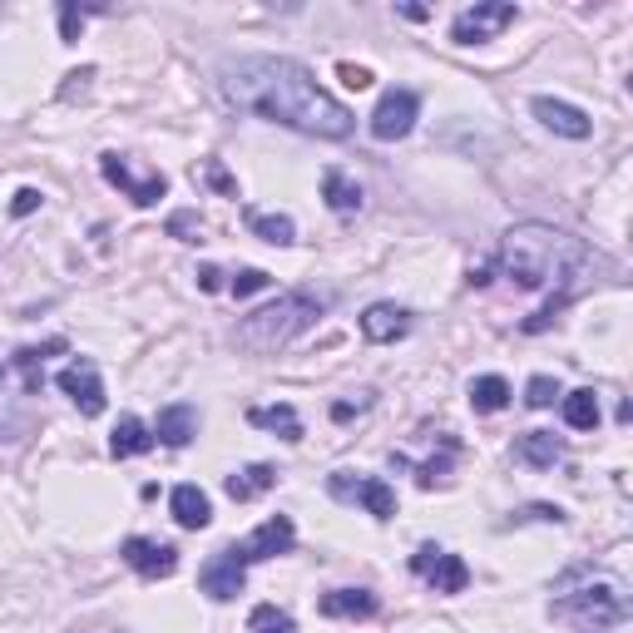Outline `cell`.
Wrapping results in <instances>:
<instances>
[{"instance_id": "cell-1", "label": "cell", "mask_w": 633, "mask_h": 633, "mask_svg": "<svg viewBox=\"0 0 633 633\" xmlns=\"http://www.w3.org/2000/svg\"><path fill=\"white\" fill-rule=\"evenodd\" d=\"M218 89H223V100L238 104V110L257 114V119H273V124H288V129L312 134V139H352L356 129V114L342 100H332L312 79V69L297 65V60H282V55L228 60L218 69Z\"/></svg>"}, {"instance_id": "cell-2", "label": "cell", "mask_w": 633, "mask_h": 633, "mask_svg": "<svg viewBox=\"0 0 633 633\" xmlns=\"http://www.w3.org/2000/svg\"><path fill=\"white\" fill-rule=\"evenodd\" d=\"M599 263L594 248L584 238L565 233V228H549V223H520L501 238V253L495 267L515 288H549L559 302L574 297V288L584 282V273Z\"/></svg>"}, {"instance_id": "cell-3", "label": "cell", "mask_w": 633, "mask_h": 633, "mask_svg": "<svg viewBox=\"0 0 633 633\" xmlns=\"http://www.w3.org/2000/svg\"><path fill=\"white\" fill-rule=\"evenodd\" d=\"M559 623L579 633H613L629 619V594L613 574H590V569H574V574L559 579V599L549 604Z\"/></svg>"}, {"instance_id": "cell-4", "label": "cell", "mask_w": 633, "mask_h": 633, "mask_svg": "<svg viewBox=\"0 0 633 633\" xmlns=\"http://www.w3.org/2000/svg\"><path fill=\"white\" fill-rule=\"evenodd\" d=\"M327 292H312V288H297V292H282L278 302H267V307L248 312L243 322H238L233 342L243 346V352H278V346L297 342L307 327H317V317L327 312Z\"/></svg>"}, {"instance_id": "cell-5", "label": "cell", "mask_w": 633, "mask_h": 633, "mask_svg": "<svg viewBox=\"0 0 633 633\" xmlns=\"http://www.w3.org/2000/svg\"><path fill=\"white\" fill-rule=\"evenodd\" d=\"M327 490L346 505H362V510L377 515V520H391V515H396V490L377 476H346V470H337V476L327 480Z\"/></svg>"}, {"instance_id": "cell-6", "label": "cell", "mask_w": 633, "mask_h": 633, "mask_svg": "<svg viewBox=\"0 0 633 633\" xmlns=\"http://www.w3.org/2000/svg\"><path fill=\"white\" fill-rule=\"evenodd\" d=\"M100 174L110 178L114 189L129 193V203H139V208H149V203H159L168 193V178L159 174V168H149V174H139V168L129 164L124 154H100Z\"/></svg>"}, {"instance_id": "cell-7", "label": "cell", "mask_w": 633, "mask_h": 633, "mask_svg": "<svg viewBox=\"0 0 633 633\" xmlns=\"http://www.w3.org/2000/svg\"><path fill=\"white\" fill-rule=\"evenodd\" d=\"M416 114H421L416 89H387L377 100V110H371V134L381 144H396V139H406L416 129Z\"/></svg>"}, {"instance_id": "cell-8", "label": "cell", "mask_w": 633, "mask_h": 633, "mask_svg": "<svg viewBox=\"0 0 633 633\" xmlns=\"http://www.w3.org/2000/svg\"><path fill=\"white\" fill-rule=\"evenodd\" d=\"M515 5L510 0H480V5H470V11L456 15V25H451V40L456 45H480L490 40V35H501L505 25H515Z\"/></svg>"}, {"instance_id": "cell-9", "label": "cell", "mask_w": 633, "mask_h": 633, "mask_svg": "<svg viewBox=\"0 0 633 633\" xmlns=\"http://www.w3.org/2000/svg\"><path fill=\"white\" fill-rule=\"evenodd\" d=\"M292 545H297V524H292L288 515H273V520H263L253 534H248L243 545H228V549L238 555V565H257V559L288 555Z\"/></svg>"}, {"instance_id": "cell-10", "label": "cell", "mask_w": 633, "mask_h": 633, "mask_svg": "<svg viewBox=\"0 0 633 633\" xmlns=\"http://www.w3.org/2000/svg\"><path fill=\"white\" fill-rule=\"evenodd\" d=\"M55 381H60V391H65V396L79 406V416H100L104 406H110V401H104V381H100V371H94V362H89V356L69 362Z\"/></svg>"}, {"instance_id": "cell-11", "label": "cell", "mask_w": 633, "mask_h": 633, "mask_svg": "<svg viewBox=\"0 0 633 633\" xmlns=\"http://www.w3.org/2000/svg\"><path fill=\"white\" fill-rule=\"evenodd\" d=\"M119 555H124V565H129L139 579H168L178 569V549L164 545V540H144V534L124 540Z\"/></svg>"}, {"instance_id": "cell-12", "label": "cell", "mask_w": 633, "mask_h": 633, "mask_svg": "<svg viewBox=\"0 0 633 633\" xmlns=\"http://www.w3.org/2000/svg\"><path fill=\"white\" fill-rule=\"evenodd\" d=\"M243 579H248V565H238L233 549H218V555L199 569L203 594H208V599H218V604L238 599V594H243Z\"/></svg>"}, {"instance_id": "cell-13", "label": "cell", "mask_w": 633, "mask_h": 633, "mask_svg": "<svg viewBox=\"0 0 633 633\" xmlns=\"http://www.w3.org/2000/svg\"><path fill=\"white\" fill-rule=\"evenodd\" d=\"M530 110H534V119L545 124V129L565 134V139H590V134H594L590 114L574 110V104H565V100H549V94H540V100H534Z\"/></svg>"}, {"instance_id": "cell-14", "label": "cell", "mask_w": 633, "mask_h": 633, "mask_svg": "<svg viewBox=\"0 0 633 633\" xmlns=\"http://www.w3.org/2000/svg\"><path fill=\"white\" fill-rule=\"evenodd\" d=\"M406 332H412V312L396 307V302H371V307L362 312V337H367V342L387 346Z\"/></svg>"}, {"instance_id": "cell-15", "label": "cell", "mask_w": 633, "mask_h": 633, "mask_svg": "<svg viewBox=\"0 0 633 633\" xmlns=\"http://www.w3.org/2000/svg\"><path fill=\"white\" fill-rule=\"evenodd\" d=\"M199 435V412H193L189 401H174V406H164L154 421V441H164L168 451H183V445Z\"/></svg>"}, {"instance_id": "cell-16", "label": "cell", "mask_w": 633, "mask_h": 633, "mask_svg": "<svg viewBox=\"0 0 633 633\" xmlns=\"http://www.w3.org/2000/svg\"><path fill=\"white\" fill-rule=\"evenodd\" d=\"M168 510H174L178 530H208L213 524V501H208V490H199V485H178L168 495Z\"/></svg>"}, {"instance_id": "cell-17", "label": "cell", "mask_w": 633, "mask_h": 633, "mask_svg": "<svg viewBox=\"0 0 633 633\" xmlns=\"http://www.w3.org/2000/svg\"><path fill=\"white\" fill-rule=\"evenodd\" d=\"M322 619H371V613L381 609V599L371 590H332L322 594Z\"/></svg>"}, {"instance_id": "cell-18", "label": "cell", "mask_w": 633, "mask_h": 633, "mask_svg": "<svg viewBox=\"0 0 633 633\" xmlns=\"http://www.w3.org/2000/svg\"><path fill=\"white\" fill-rule=\"evenodd\" d=\"M110 451L119 460L154 451V426H144L139 416H119V426H114V435H110Z\"/></svg>"}, {"instance_id": "cell-19", "label": "cell", "mask_w": 633, "mask_h": 633, "mask_svg": "<svg viewBox=\"0 0 633 633\" xmlns=\"http://www.w3.org/2000/svg\"><path fill=\"white\" fill-rule=\"evenodd\" d=\"M515 456H520L524 466H534V470H549L559 456H565V441H559L555 431H530V435L515 441Z\"/></svg>"}, {"instance_id": "cell-20", "label": "cell", "mask_w": 633, "mask_h": 633, "mask_svg": "<svg viewBox=\"0 0 633 633\" xmlns=\"http://www.w3.org/2000/svg\"><path fill=\"white\" fill-rule=\"evenodd\" d=\"M426 584H431L435 594H460L470 584V569H466V559L460 555H435L431 559V569H426Z\"/></svg>"}, {"instance_id": "cell-21", "label": "cell", "mask_w": 633, "mask_h": 633, "mask_svg": "<svg viewBox=\"0 0 633 633\" xmlns=\"http://www.w3.org/2000/svg\"><path fill=\"white\" fill-rule=\"evenodd\" d=\"M65 337H50V342H45V346H21V352H15V367H21V381H25V391H30V396H35V391H40L45 387V356H55V352H65Z\"/></svg>"}, {"instance_id": "cell-22", "label": "cell", "mask_w": 633, "mask_h": 633, "mask_svg": "<svg viewBox=\"0 0 633 633\" xmlns=\"http://www.w3.org/2000/svg\"><path fill=\"white\" fill-rule=\"evenodd\" d=\"M278 485V470L273 466H263V460H257V466H248V470H238V476H228L223 480V490H228V495H233L238 505L243 501H257V495H263V490H273Z\"/></svg>"}, {"instance_id": "cell-23", "label": "cell", "mask_w": 633, "mask_h": 633, "mask_svg": "<svg viewBox=\"0 0 633 633\" xmlns=\"http://www.w3.org/2000/svg\"><path fill=\"white\" fill-rule=\"evenodd\" d=\"M248 421L263 426V431H278L282 441H292V445L302 441V421H297V412H292L288 401H278V406H253V412H248Z\"/></svg>"}, {"instance_id": "cell-24", "label": "cell", "mask_w": 633, "mask_h": 633, "mask_svg": "<svg viewBox=\"0 0 633 633\" xmlns=\"http://www.w3.org/2000/svg\"><path fill=\"white\" fill-rule=\"evenodd\" d=\"M322 199L332 213H356L362 208V183L356 178H346L342 168H327L322 174Z\"/></svg>"}, {"instance_id": "cell-25", "label": "cell", "mask_w": 633, "mask_h": 633, "mask_svg": "<svg viewBox=\"0 0 633 633\" xmlns=\"http://www.w3.org/2000/svg\"><path fill=\"white\" fill-rule=\"evenodd\" d=\"M248 228H253L263 243H273V248L297 243V223H292L288 213H257V208H248Z\"/></svg>"}, {"instance_id": "cell-26", "label": "cell", "mask_w": 633, "mask_h": 633, "mask_svg": "<svg viewBox=\"0 0 633 633\" xmlns=\"http://www.w3.org/2000/svg\"><path fill=\"white\" fill-rule=\"evenodd\" d=\"M470 406H476L480 416H495L510 406V381L505 377H476L470 381Z\"/></svg>"}, {"instance_id": "cell-27", "label": "cell", "mask_w": 633, "mask_h": 633, "mask_svg": "<svg viewBox=\"0 0 633 633\" xmlns=\"http://www.w3.org/2000/svg\"><path fill=\"white\" fill-rule=\"evenodd\" d=\"M565 426L569 431H594L599 426V396L590 387H579L565 396Z\"/></svg>"}, {"instance_id": "cell-28", "label": "cell", "mask_w": 633, "mask_h": 633, "mask_svg": "<svg viewBox=\"0 0 633 633\" xmlns=\"http://www.w3.org/2000/svg\"><path fill=\"white\" fill-rule=\"evenodd\" d=\"M248 633H297V623H292V613L278 609V604H257V609L248 613Z\"/></svg>"}, {"instance_id": "cell-29", "label": "cell", "mask_w": 633, "mask_h": 633, "mask_svg": "<svg viewBox=\"0 0 633 633\" xmlns=\"http://www.w3.org/2000/svg\"><path fill=\"white\" fill-rule=\"evenodd\" d=\"M203 183H208V189H218L223 199H238V178L223 168V159H203Z\"/></svg>"}, {"instance_id": "cell-30", "label": "cell", "mask_w": 633, "mask_h": 633, "mask_svg": "<svg viewBox=\"0 0 633 633\" xmlns=\"http://www.w3.org/2000/svg\"><path fill=\"white\" fill-rule=\"evenodd\" d=\"M168 238H178V243H203V218L199 213H174V218H168Z\"/></svg>"}, {"instance_id": "cell-31", "label": "cell", "mask_w": 633, "mask_h": 633, "mask_svg": "<svg viewBox=\"0 0 633 633\" xmlns=\"http://www.w3.org/2000/svg\"><path fill=\"white\" fill-rule=\"evenodd\" d=\"M267 273L263 267H243V273H233V278H228V292H233V297H253V292H263L267 288Z\"/></svg>"}, {"instance_id": "cell-32", "label": "cell", "mask_w": 633, "mask_h": 633, "mask_svg": "<svg viewBox=\"0 0 633 633\" xmlns=\"http://www.w3.org/2000/svg\"><path fill=\"white\" fill-rule=\"evenodd\" d=\"M451 451H456V445H451ZM451 451H445L441 460H426V466H416V485H421V490L445 485V476H451Z\"/></svg>"}, {"instance_id": "cell-33", "label": "cell", "mask_w": 633, "mask_h": 633, "mask_svg": "<svg viewBox=\"0 0 633 633\" xmlns=\"http://www.w3.org/2000/svg\"><path fill=\"white\" fill-rule=\"evenodd\" d=\"M555 396H559V381H555V377H534L530 387H524V401H530L534 412H545V406H555Z\"/></svg>"}, {"instance_id": "cell-34", "label": "cell", "mask_w": 633, "mask_h": 633, "mask_svg": "<svg viewBox=\"0 0 633 633\" xmlns=\"http://www.w3.org/2000/svg\"><path fill=\"white\" fill-rule=\"evenodd\" d=\"M79 25H85V11H79L75 0L60 5V40H79Z\"/></svg>"}, {"instance_id": "cell-35", "label": "cell", "mask_w": 633, "mask_h": 633, "mask_svg": "<svg viewBox=\"0 0 633 633\" xmlns=\"http://www.w3.org/2000/svg\"><path fill=\"white\" fill-rule=\"evenodd\" d=\"M337 75H342L346 89H367L371 85V69L367 65H352V60H342V65H337Z\"/></svg>"}, {"instance_id": "cell-36", "label": "cell", "mask_w": 633, "mask_h": 633, "mask_svg": "<svg viewBox=\"0 0 633 633\" xmlns=\"http://www.w3.org/2000/svg\"><path fill=\"white\" fill-rule=\"evenodd\" d=\"M515 520H549V524H559V520H565V510H559V505H524V510H515Z\"/></svg>"}, {"instance_id": "cell-37", "label": "cell", "mask_w": 633, "mask_h": 633, "mask_svg": "<svg viewBox=\"0 0 633 633\" xmlns=\"http://www.w3.org/2000/svg\"><path fill=\"white\" fill-rule=\"evenodd\" d=\"M40 203H45L40 189H21V193H15V203H11V213H15V218H25V213H35Z\"/></svg>"}, {"instance_id": "cell-38", "label": "cell", "mask_w": 633, "mask_h": 633, "mask_svg": "<svg viewBox=\"0 0 633 633\" xmlns=\"http://www.w3.org/2000/svg\"><path fill=\"white\" fill-rule=\"evenodd\" d=\"M65 79H69V85L60 89V94H65V100H75V94H85V85H89V79H94V69L85 65V69H75V75H65Z\"/></svg>"}, {"instance_id": "cell-39", "label": "cell", "mask_w": 633, "mask_h": 633, "mask_svg": "<svg viewBox=\"0 0 633 633\" xmlns=\"http://www.w3.org/2000/svg\"><path fill=\"white\" fill-rule=\"evenodd\" d=\"M199 288L203 292H218V288H228V282H223L218 267H199Z\"/></svg>"}, {"instance_id": "cell-40", "label": "cell", "mask_w": 633, "mask_h": 633, "mask_svg": "<svg viewBox=\"0 0 633 633\" xmlns=\"http://www.w3.org/2000/svg\"><path fill=\"white\" fill-rule=\"evenodd\" d=\"M362 406H371V396H367V401H356V406H352V401H337V406H332V421H352Z\"/></svg>"}, {"instance_id": "cell-41", "label": "cell", "mask_w": 633, "mask_h": 633, "mask_svg": "<svg viewBox=\"0 0 633 633\" xmlns=\"http://www.w3.org/2000/svg\"><path fill=\"white\" fill-rule=\"evenodd\" d=\"M490 273H495V263H485V267H470V288H485V282H490Z\"/></svg>"}, {"instance_id": "cell-42", "label": "cell", "mask_w": 633, "mask_h": 633, "mask_svg": "<svg viewBox=\"0 0 633 633\" xmlns=\"http://www.w3.org/2000/svg\"><path fill=\"white\" fill-rule=\"evenodd\" d=\"M401 15H406V21H426L431 11H426V5H401Z\"/></svg>"}]
</instances>
